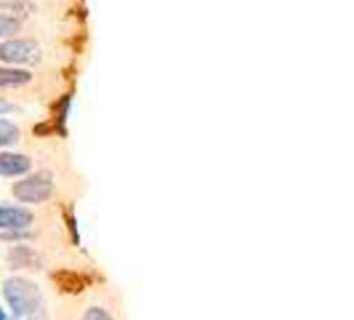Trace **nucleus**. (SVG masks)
Returning <instances> with one entry per match:
<instances>
[{"label":"nucleus","mask_w":354,"mask_h":320,"mask_svg":"<svg viewBox=\"0 0 354 320\" xmlns=\"http://www.w3.org/2000/svg\"><path fill=\"white\" fill-rule=\"evenodd\" d=\"M3 296L14 310L17 320H46V302L43 294L32 281L24 278H8L3 283Z\"/></svg>","instance_id":"1"},{"label":"nucleus","mask_w":354,"mask_h":320,"mask_svg":"<svg viewBox=\"0 0 354 320\" xmlns=\"http://www.w3.org/2000/svg\"><path fill=\"white\" fill-rule=\"evenodd\" d=\"M43 56V48L37 40H30V37H11L6 43H0V59L6 64H35Z\"/></svg>","instance_id":"2"},{"label":"nucleus","mask_w":354,"mask_h":320,"mask_svg":"<svg viewBox=\"0 0 354 320\" xmlns=\"http://www.w3.org/2000/svg\"><path fill=\"white\" fill-rule=\"evenodd\" d=\"M14 195L21 203H46L53 197V177L48 171H40L35 177H27L14 184Z\"/></svg>","instance_id":"3"},{"label":"nucleus","mask_w":354,"mask_h":320,"mask_svg":"<svg viewBox=\"0 0 354 320\" xmlns=\"http://www.w3.org/2000/svg\"><path fill=\"white\" fill-rule=\"evenodd\" d=\"M35 222V213L19 206H0V230H27Z\"/></svg>","instance_id":"4"},{"label":"nucleus","mask_w":354,"mask_h":320,"mask_svg":"<svg viewBox=\"0 0 354 320\" xmlns=\"http://www.w3.org/2000/svg\"><path fill=\"white\" fill-rule=\"evenodd\" d=\"M6 262H8L11 269H40L43 267L40 254L35 249H30V246H14V249L8 251Z\"/></svg>","instance_id":"5"},{"label":"nucleus","mask_w":354,"mask_h":320,"mask_svg":"<svg viewBox=\"0 0 354 320\" xmlns=\"http://www.w3.org/2000/svg\"><path fill=\"white\" fill-rule=\"evenodd\" d=\"M32 168V160L19 152H0V177H21Z\"/></svg>","instance_id":"6"},{"label":"nucleus","mask_w":354,"mask_h":320,"mask_svg":"<svg viewBox=\"0 0 354 320\" xmlns=\"http://www.w3.org/2000/svg\"><path fill=\"white\" fill-rule=\"evenodd\" d=\"M32 80V75L19 67H0V89H19L27 86Z\"/></svg>","instance_id":"7"},{"label":"nucleus","mask_w":354,"mask_h":320,"mask_svg":"<svg viewBox=\"0 0 354 320\" xmlns=\"http://www.w3.org/2000/svg\"><path fill=\"white\" fill-rule=\"evenodd\" d=\"M19 136H21V134H19V125L0 118V147H8V144L19 142Z\"/></svg>","instance_id":"8"},{"label":"nucleus","mask_w":354,"mask_h":320,"mask_svg":"<svg viewBox=\"0 0 354 320\" xmlns=\"http://www.w3.org/2000/svg\"><path fill=\"white\" fill-rule=\"evenodd\" d=\"M19 33V19L8 17V14H0V37H11Z\"/></svg>","instance_id":"9"},{"label":"nucleus","mask_w":354,"mask_h":320,"mask_svg":"<svg viewBox=\"0 0 354 320\" xmlns=\"http://www.w3.org/2000/svg\"><path fill=\"white\" fill-rule=\"evenodd\" d=\"M80 320H112V315L106 312L104 307H88L86 315H83Z\"/></svg>","instance_id":"10"},{"label":"nucleus","mask_w":354,"mask_h":320,"mask_svg":"<svg viewBox=\"0 0 354 320\" xmlns=\"http://www.w3.org/2000/svg\"><path fill=\"white\" fill-rule=\"evenodd\" d=\"M27 238H32V232H8L6 235V240H27Z\"/></svg>","instance_id":"11"},{"label":"nucleus","mask_w":354,"mask_h":320,"mask_svg":"<svg viewBox=\"0 0 354 320\" xmlns=\"http://www.w3.org/2000/svg\"><path fill=\"white\" fill-rule=\"evenodd\" d=\"M17 105H11V102H6V99H0V112H14Z\"/></svg>","instance_id":"12"},{"label":"nucleus","mask_w":354,"mask_h":320,"mask_svg":"<svg viewBox=\"0 0 354 320\" xmlns=\"http://www.w3.org/2000/svg\"><path fill=\"white\" fill-rule=\"evenodd\" d=\"M0 320H8V318H6V312H3V310H0Z\"/></svg>","instance_id":"13"}]
</instances>
